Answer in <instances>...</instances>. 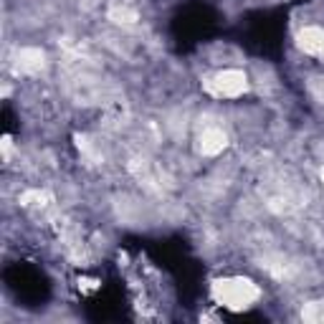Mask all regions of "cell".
Wrapping results in <instances>:
<instances>
[{
	"instance_id": "6da1fadb",
	"label": "cell",
	"mask_w": 324,
	"mask_h": 324,
	"mask_svg": "<svg viewBox=\"0 0 324 324\" xmlns=\"http://www.w3.org/2000/svg\"><path fill=\"white\" fill-rule=\"evenodd\" d=\"M15 276H20V278H26V281H31V278H28V269H23V266H18V269H15ZM38 278H41V274H38V271H33V281H36V284H43V281H38ZM26 289H28V284L23 286V292H18V294H26ZM36 289L41 292L43 286H36Z\"/></svg>"
}]
</instances>
